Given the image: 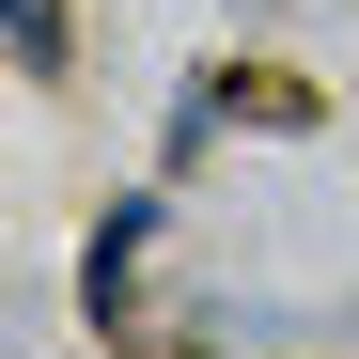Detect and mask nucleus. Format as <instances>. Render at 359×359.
Returning <instances> with one entry per match:
<instances>
[{"label":"nucleus","instance_id":"f257e3e1","mask_svg":"<svg viewBox=\"0 0 359 359\" xmlns=\"http://www.w3.org/2000/svg\"><path fill=\"white\" fill-rule=\"evenodd\" d=\"M141 234H156V203H109V234L79 250V297H94V313H126V281H141Z\"/></svg>","mask_w":359,"mask_h":359}]
</instances>
